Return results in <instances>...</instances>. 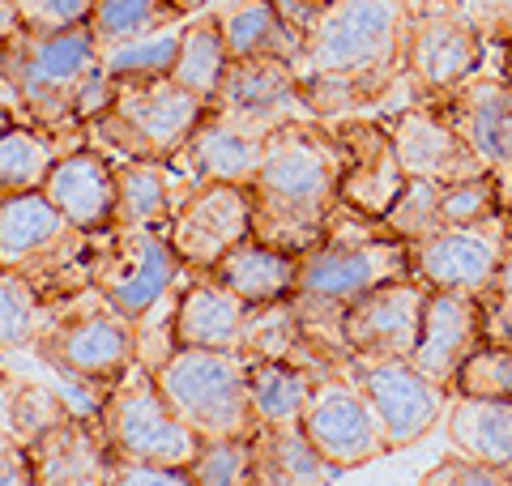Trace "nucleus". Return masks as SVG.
Wrapping results in <instances>:
<instances>
[{"mask_svg":"<svg viewBox=\"0 0 512 486\" xmlns=\"http://www.w3.org/2000/svg\"><path fill=\"white\" fill-rule=\"evenodd\" d=\"M410 18V0H333L320 9L295 64L316 120L363 116L406 86Z\"/></svg>","mask_w":512,"mask_h":486,"instance_id":"obj_1","label":"nucleus"},{"mask_svg":"<svg viewBox=\"0 0 512 486\" xmlns=\"http://www.w3.org/2000/svg\"><path fill=\"white\" fill-rule=\"evenodd\" d=\"M303 431L325 452V461L338 469H359L389 452L376 410L367 405V397L359 393L355 380H350L342 367L316 376L308 410H303Z\"/></svg>","mask_w":512,"mask_h":486,"instance_id":"obj_16","label":"nucleus"},{"mask_svg":"<svg viewBox=\"0 0 512 486\" xmlns=\"http://www.w3.org/2000/svg\"><path fill=\"white\" fill-rule=\"evenodd\" d=\"M256 444V469H261V486H329L338 482L346 469L329 465L308 431L299 427H261L252 435Z\"/></svg>","mask_w":512,"mask_h":486,"instance_id":"obj_31","label":"nucleus"},{"mask_svg":"<svg viewBox=\"0 0 512 486\" xmlns=\"http://www.w3.org/2000/svg\"><path fill=\"white\" fill-rule=\"evenodd\" d=\"M0 273H18L47 303L90 286V235L43 192L0 201Z\"/></svg>","mask_w":512,"mask_h":486,"instance_id":"obj_6","label":"nucleus"},{"mask_svg":"<svg viewBox=\"0 0 512 486\" xmlns=\"http://www.w3.org/2000/svg\"><path fill=\"white\" fill-rule=\"evenodd\" d=\"M205 111H214V116L244 128L252 137H269L282 124L312 116L308 103H303V94H299L295 64L274 60V56L231 60L227 73L218 81V94Z\"/></svg>","mask_w":512,"mask_h":486,"instance_id":"obj_14","label":"nucleus"},{"mask_svg":"<svg viewBox=\"0 0 512 486\" xmlns=\"http://www.w3.org/2000/svg\"><path fill=\"white\" fill-rule=\"evenodd\" d=\"M478 303H483V333H487V342L512 346V243H508L504 265H500V273H495L491 290Z\"/></svg>","mask_w":512,"mask_h":486,"instance_id":"obj_44","label":"nucleus"},{"mask_svg":"<svg viewBox=\"0 0 512 486\" xmlns=\"http://www.w3.org/2000/svg\"><path fill=\"white\" fill-rule=\"evenodd\" d=\"M478 26V35L487 39L495 52H512V0H461Z\"/></svg>","mask_w":512,"mask_h":486,"instance_id":"obj_47","label":"nucleus"},{"mask_svg":"<svg viewBox=\"0 0 512 486\" xmlns=\"http://www.w3.org/2000/svg\"><path fill=\"white\" fill-rule=\"evenodd\" d=\"M171 22H180V18L167 9V0H94L90 35L99 43V52H107V47L154 35V30H163Z\"/></svg>","mask_w":512,"mask_h":486,"instance_id":"obj_35","label":"nucleus"},{"mask_svg":"<svg viewBox=\"0 0 512 486\" xmlns=\"http://www.w3.org/2000/svg\"><path fill=\"white\" fill-rule=\"evenodd\" d=\"M440 192H444V184H436V180H410L406 192L397 197V205L384 214V226L406 243L431 239L440 231Z\"/></svg>","mask_w":512,"mask_h":486,"instance_id":"obj_41","label":"nucleus"},{"mask_svg":"<svg viewBox=\"0 0 512 486\" xmlns=\"http://www.w3.org/2000/svg\"><path fill=\"white\" fill-rule=\"evenodd\" d=\"M436 103L444 120L470 141V150L487 162V171L512 175V81L504 73H474Z\"/></svg>","mask_w":512,"mask_h":486,"instance_id":"obj_20","label":"nucleus"},{"mask_svg":"<svg viewBox=\"0 0 512 486\" xmlns=\"http://www.w3.org/2000/svg\"><path fill=\"white\" fill-rule=\"evenodd\" d=\"M265 137H252L244 128L227 124L214 111H205L197 133L175 154L171 167L184 175L188 184H252L261 171Z\"/></svg>","mask_w":512,"mask_h":486,"instance_id":"obj_25","label":"nucleus"},{"mask_svg":"<svg viewBox=\"0 0 512 486\" xmlns=\"http://www.w3.org/2000/svg\"><path fill=\"white\" fill-rule=\"evenodd\" d=\"M43 197L52 201L77 231L99 235L107 226H116V162L103 150H94V145L60 154L43 184Z\"/></svg>","mask_w":512,"mask_h":486,"instance_id":"obj_22","label":"nucleus"},{"mask_svg":"<svg viewBox=\"0 0 512 486\" xmlns=\"http://www.w3.org/2000/svg\"><path fill=\"white\" fill-rule=\"evenodd\" d=\"M26 35H64L90 26L94 0H13Z\"/></svg>","mask_w":512,"mask_h":486,"instance_id":"obj_43","label":"nucleus"},{"mask_svg":"<svg viewBox=\"0 0 512 486\" xmlns=\"http://www.w3.org/2000/svg\"><path fill=\"white\" fill-rule=\"evenodd\" d=\"M448 444L461 457L512 474V401L508 397H448Z\"/></svg>","mask_w":512,"mask_h":486,"instance_id":"obj_29","label":"nucleus"},{"mask_svg":"<svg viewBox=\"0 0 512 486\" xmlns=\"http://www.w3.org/2000/svg\"><path fill=\"white\" fill-rule=\"evenodd\" d=\"M0 401H5V418H0V427H5L18 444H35L39 435L60 423L64 414H69V405L60 401V393H52V388L43 384H5L0 388Z\"/></svg>","mask_w":512,"mask_h":486,"instance_id":"obj_37","label":"nucleus"},{"mask_svg":"<svg viewBox=\"0 0 512 486\" xmlns=\"http://www.w3.org/2000/svg\"><path fill=\"white\" fill-rule=\"evenodd\" d=\"M35 486H103L111 469V452L103 444L99 414L69 410L30 444Z\"/></svg>","mask_w":512,"mask_h":486,"instance_id":"obj_23","label":"nucleus"},{"mask_svg":"<svg viewBox=\"0 0 512 486\" xmlns=\"http://www.w3.org/2000/svg\"><path fill=\"white\" fill-rule=\"evenodd\" d=\"M227 64H231V52H227V43H222L218 13L214 18H192L180 35V56L171 64V81L184 86L188 94H197V99L210 107Z\"/></svg>","mask_w":512,"mask_h":486,"instance_id":"obj_33","label":"nucleus"},{"mask_svg":"<svg viewBox=\"0 0 512 486\" xmlns=\"http://www.w3.org/2000/svg\"><path fill=\"white\" fill-rule=\"evenodd\" d=\"M342 141L329 120H291L265 137L252 192V239L291 256L312 252L342 205Z\"/></svg>","mask_w":512,"mask_h":486,"instance_id":"obj_2","label":"nucleus"},{"mask_svg":"<svg viewBox=\"0 0 512 486\" xmlns=\"http://www.w3.org/2000/svg\"><path fill=\"white\" fill-rule=\"evenodd\" d=\"M0 486H35V465H30V448L18 444L0 427Z\"/></svg>","mask_w":512,"mask_h":486,"instance_id":"obj_48","label":"nucleus"},{"mask_svg":"<svg viewBox=\"0 0 512 486\" xmlns=\"http://www.w3.org/2000/svg\"><path fill=\"white\" fill-rule=\"evenodd\" d=\"M483 342H487L483 303L474 295H457V290H427L423 333H419V346L410 354V363L419 367L427 380H436L453 393L457 371L474 359Z\"/></svg>","mask_w":512,"mask_h":486,"instance_id":"obj_21","label":"nucleus"},{"mask_svg":"<svg viewBox=\"0 0 512 486\" xmlns=\"http://www.w3.org/2000/svg\"><path fill=\"white\" fill-rule=\"evenodd\" d=\"M453 393H474V397H508L512 401V346L483 342L478 354L457 371Z\"/></svg>","mask_w":512,"mask_h":486,"instance_id":"obj_42","label":"nucleus"},{"mask_svg":"<svg viewBox=\"0 0 512 486\" xmlns=\"http://www.w3.org/2000/svg\"><path fill=\"white\" fill-rule=\"evenodd\" d=\"M103 486H197L188 465H137V461H111Z\"/></svg>","mask_w":512,"mask_h":486,"instance_id":"obj_46","label":"nucleus"},{"mask_svg":"<svg viewBox=\"0 0 512 486\" xmlns=\"http://www.w3.org/2000/svg\"><path fill=\"white\" fill-rule=\"evenodd\" d=\"M56 141L30 124H13L0 133V201L43 192L47 175L56 167Z\"/></svg>","mask_w":512,"mask_h":486,"instance_id":"obj_34","label":"nucleus"},{"mask_svg":"<svg viewBox=\"0 0 512 486\" xmlns=\"http://www.w3.org/2000/svg\"><path fill=\"white\" fill-rule=\"evenodd\" d=\"M320 371L295 367V363H274V359H256L248 363V393H252V414L256 431L261 427H299L308 397L316 388Z\"/></svg>","mask_w":512,"mask_h":486,"instance_id":"obj_32","label":"nucleus"},{"mask_svg":"<svg viewBox=\"0 0 512 486\" xmlns=\"http://www.w3.org/2000/svg\"><path fill=\"white\" fill-rule=\"evenodd\" d=\"M500 73L512 81V52H500Z\"/></svg>","mask_w":512,"mask_h":486,"instance_id":"obj_52","label":"nucleus"},{"mask_svg":"<svg viewBox=\"0 0 512 486\" xmlns=\"http://www.w3.org/2000/svg\"><path fill=\"white\" fill-rule=\"evenodd\" d=\"M487 39L478 35L461 0H427L410 18L406 39V86L414 99H440L470 81L487 60Z\"/></svg>","mask_w":512,"mask_h":486,"instance_id":"obj_11","label":"nucleus"},{"mask_svg":"<svg viewBox=\"0 0 512 486\" xmlns=\"http://www.w3.org/2000/svg\"><path fill=\"white\" fill-rule=\"evenodd\" d=\"M222 286H231L248 307L291 299L299 286V256L269 248L261 239H244L239 248H231L222 261L210 269Z\"/></svg>","mask_w":512,"mask_h":486,"instance_id":"obj_30","label":"nucleus"},{"mask_svg":"<svg viewBox=\"0 0 512 486\" xmlns=\"http://www.w3.org/2000/svg\"><path fill=\"white\" fill-rule=\"evenodd\" d=\"M512 243V209L474 226H444L423 243H410V278L427 290H457L483 299Z\"/></svg>","mask_w":512,"mask_h":486,"instance_id":"obj_12","label":"nucleus"},{"mask_svg":"<svg viewBox=\"0 0 512 486\" xmlns=\"http://www.w3.org/2000/svg\"><path fill=\"white\" fill-rule=\"evenodd\" d=\"M248 320V303L222 286L214 273H192L175 290L171 307V333L175 346H201V350H239Z\"/></svg>","mask_w":512,"mask_h":486,"instance_id":"obj_24","label":"nucleus"},{"mask_svg":"<svg viewBox=\"0 0 512 486\" xmlns=\"http://www.w3.org/2000/svg\"><path fill=\"white\" fill-rule=\"evenodd\" d=\"M402 278H410V243L397 239L380 218L338 205L325 239L299 256V286L291 303L316 350L333 363H346L342 316L376 286Z\"/></svg>","mask_w":512,"mask_h":486,"instance_id":"obj_3","label":"nucleus"},{"mask_svg":"<svg viewBox=\"0 0 512 486\" xmlns=\"http://www.w3.org/2000/svg\"><path fill=\"white\" fill-rule=\"evenodd\" d=\"M504 209H512V201H508V188H504L500 171H483V175H474V180L444 184V192H440V231L444 226L487 222L495 214H504Z\"/></svg>","mask_w":512,"mask_h":486,"instance_id":"obj_38","label":"nucleus"},{"mask_svg":"<svg viewBox=\"0 0 512 486\" xmlns=\"http://www.w3.org/2000/svg\"><path fill=\"white\" fill-rule=\"evenodd\" d=\"M171 410L201 444L210 440H252L256 414L248 393V359L239 350L175 346L171 359L154 371Z\"/></svg>","mask_w":512,"mask_h":486,"instance_id":"obj_8","label":"nucleus"},{"mask_svg":"<svg viewBox=\"0 0 512 486\" xmlns=\"http://www.w3.org/2000/svg\"><path fill=\"white\" fill-rule=\"evenodd\" d=\"M180 35H184V26L171 22L163 30H154V35L107 47L103 69L116 81H124V77H171V64H175V56H180Z\"/></svg>","mask_w":512,"mask_h":486,"instance_id":"obj_39","label":"nucleus"},{"mask_svg":"<svg viewBox=\"0 0 512 486\" xmlns=\"http://www.w3.org/2000/svg\"><path fill=\"white\" fill-rule=\"evenodd\" d=\"M342 371L376 410L389 452L419 444L453 397L444 384L427 380L410 359H346Z\"/></svg>","mask_w":512,"mask_h":486,"instance_id":"obj_13","label":"nucleus"},{"mask_svg":"<svg viewBox=\"0 0 512 486\" xmlns=\"http://www.w3.org/2000/svg\"><path fill=\"white\" fill-rule=\"evenodd\" d=\"M52 303L18 273H0V354L35 350V342L47 329Z\"/></svg>","mask_w":512,"mask_h":486,"instance_id":"obj_36","label":"nucleus"},{"mask_svg":"<svg viewBox=\"0 0 512 486\" xmlns=\"http://www.w3.org/2000/svg\"><path fill=\"white\" fill-rule=\"evenodd\" d=\"M393 137V150L402 158L406 180H436V184H461L487 171V162L470 150V141L444 120L436 103H419L393 111L384 120Z\"/></svg>","mask_w":512,"mask_h":486,"instance_id":"obj_18","label":"nucleus"},{"mask_svg":"<svg viewBox=\"0 0 512 486\" xmlns=\"http://www.w3.org/2000/svg\"><path fill=\"white\" fill-rule=\"evenodd\" d=\"M427 286L402 278L363 295L342 316V342L350 359H410L423 333Z\"/></svg>","mask_w":512,"mask_h":486,"instance_id":"obj_17","label":"nucleus"},{"mask_svg":"<svg viewBox=\"0 0 512 486\" xmlns=\"http://www.w3.org/2000/svg\"><path fill=\"white\" fill-rule=\"evenodd\" d=\"M99 43L90 26L64 35H22L0 47V111L56 141L60 154L82 150V90L99 69Z\"/></svg>","mask_w":512,"mask_h":486,"instance_id":"obj_4","label":"nucleus"},{"mask_svg":"<svg viewBox=\"0 0 512 486\" xmlns=\"http://www.w3.org/2000/svg\"><path fill=\"white\" fill-rule=\"evenodd\" d=\"M13 124H18V120H13L9 111H0V133H5V128H13Z\"/></svg>","mask_w":512,"mask_h":486,"instance_id":"obj_53","label":"nucleus"},{"mask_svg":"<svg viewBox=\"0 0 512 486\" xmlns=\"http://www.w3.org/2000/svg\"><path fill=\"white\" fill-rule=\"evenodd\" d=\"M167 239L184 269L210 273L231 248L252 239L248 184H188L184 201L167 226Z\"/></svg>","mask_w":512,"mask_h":486,"instance_id":"obj_15","label":"nucleus"},{"mask_svg":"<svg viewBox=\"0 0 512 486\" xmlns=\"http://www.w3.org/2000/svg\"><path fill=\"white\" fill-rule=\"evenodd\" d=\"M5 384H9V371H5V367H0V388H5Z\"/></svg>","mask_w":512,"mask_h":486,"instance_id":"obj_54","label":"nucleus"},{"mask_svg":"<svg viewBox=\"0 0 512 486\" xmlns=\"http://www.w3.org/2000/svg\"><path fill=\"white\" fill-rule=\"evenodd\" d=\"M419 486H512V474L453 452V457H444L436 469H427V478Z\"/></svg>","mask_w":512,"mask_h":486,"instance_id":"obj_45","label":"nucleus"},{"mask_svg":"<svg viewBox=\"0 0 512 486\" xmlns=\"http://www.w3.org/2000/svg\"><path fill=\"white\" fill-rule=\"evenodd\" d=\"M205 120V103L171 77H124L116 99L86 124V141L111 162H175Z\"/></svg>","mask_w":512,"mask_h":486,"instance_id":"obj_5","label":"nucleus"},{"mask_svg":"<svg viewBox=\"0 0 512 486\" xmlns=\"http://www.w3.org/2000/svg\"><path fill=\"white\" fill-rule=\"evenodd\" d=\"M188 278L167 231L154 226H107L90 235V286L116 303L128 320H141Z\"/></svg>","mask_w":512,"mask_h":486,"instance_id":"obj_10","label":"nucleus"},{"mask_svg":"<svg viewBox=\"0 0 512 486\" xmlns=\"http://www.w3.org/2000/svg\"><path fill=\"white\" fill-rule=\"evenodd\" d=\"M239 354L248 363L256 359H274V363H295V367H308V371H333L342 363L325 359L316 350V342L303 329V320L295 312L291 299H278V303H261V307H248V320H244V337H239Z\"/></svg>","mask_w":512,"mask_h":486,"instance_id":"obj_28","label":"nucleus"},{"mask_svg":"<svg viewBox=\"0 0 512 486\" xmlns=\"http://www.w3.org/2000/svg\"><path fill=\"white\" fill-rule=\"evenodd\" d=\"M274 5L286 13V22H295V26L303 30V35H308L312 22L320 18V9L333 5V0H274Z\"/></svg>","mask_w":512,"mask_h":486,"instance_id":"obj_49","label":"nucleus"},{"mask_svg":"<svg viewBox=\"0 0 512 486\" xmlns=\"http://www.w3.org/2000/svg\"><path fill=\"white\" fill-rule=\"evenodd\" d=\"M188 474L197 486H261L252 440H210L197 448Z\"/></svg>","mask_w":512,"mask_h":486,"instance_id":"obj_40","label":"nucleus"},{"mask_svg":"<svg viewBox=\"0 0 512 486\" xmlns=\"http://www.w3.org/2000/svg\"><path fill=\"white\" fill-rule=\"evenodd\" d=\"M333 133L342 141V205L359 209L367 218H380L397 205V197L406 192V171L402 158L393 150V137L384 120H367V116H346V120H329Z\"/></svg>","mask_w":512,"mask_h":486,"instance_id":"obj_19","label":"nucleus"},{"mask_svg":"<svg viewBox=\"0 0 512 486\" xmlns=\"http://www.w3.org/2000/svg\"><path fill=\"white\" fill-rule=\"evenodd\" d=\"M35 354L60 376L107 393L137 367V320H128L116 303H107L99 290L86 286L52 303Z\"/></svg>","mask_w":512,"mask_h":486,"instance_id":"obj_7","label":"nucleus"},{"mask_svg":"<svg viewBox=\"0 0 512 486\" xmlns=\"http://www.w3.org/2000/svg\"><path fill=\"white\" fill-rule=\"evenodd\" d=\"M22 35V18H18V5L13 0H0V47H9L13 39Z\"/></svg>","mask_w":512,"mask_h":486,"instance_id":"obj_50","label":"nucleus"},{"mask_svg":"<svg viewBox=\"0 0 512 486\" xmlns=\"http://www.w3.org/2000/svg\"><path fill=\"white\" fill-rule=\"evenodd\" d=\"M210 5H214V0H167V9H171L180 22H184V18H201V13L210 9Z\"/></svg>","mask_w":512,"mask_h":486,"instance_id":"obj_51","label":"nucleus"},{"mask_svg":"<svg viewBox=\"0 0 512 486\" xmlns=\"http://www.w3.org/2000/svg\"><path fill=\"white\" fill-rule=\"evenodd\" d=\"M188 192V180L171 162H116V222L167 231Z\"/></svg>","mask_w":512,"mask_h":486,"instance_id":"obj_27","label":"nucleus"},{"mask_svg":"<svg viewBox=\"0 0 512 486\" xmlns=\"http://www.w3.org/2000/svg\"><path fill=\"white\" fill-rule=\"evenodd\" d=\"M99 427L111 461H137V465H192L201 440L184 427V418L171 410L154 371L133 367L128 376L107 388L99 401Z\"/></svg>","mask_w":512,"mask_h":486,"instance_id":"obj_9","label":"nucleus"},{"mask_svg":"<svg viewBox=\"0 0 512 486\" xmlns=\"http://www.w3.org/2000/svg\"><path fill=\"white\" fill-rule=\"evenodd\" d=\"M218 26H222V43H227L231 60L274 56L286 64H299L303 43H308V35L295 22H286V13L274 0H231L218 13Z\"/></svg>","mask_w":512,"mask_h":486,"instance_id":"obj_26","label":"nucleus"}]
</instances>
